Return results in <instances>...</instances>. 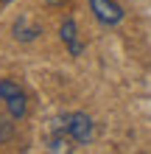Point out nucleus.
Wrapping results in <instances>:
<instances>
[{
	"mask_svg": "<svg viewBox=\"0 0 151 154\" xmlns=\"http://www.w3.org/2000/svg\"><path fill=\"white\" fill-rule=\"evenodd\" d=\"M62 129H67L70 132V137H73L76 143H90L92 140V121H90V115H84V112H70L65 115L59 121Z\"/></svg>",
	"mask_w": 151,
	"mask_h": 154,
	"instance_id": "obj_1",
	"label": "nucleus"
},
{
	"mask_svg": "<svg viewBox=\"0 0 151 154\" xmlns=\"http://www.w3.org/2000/svg\"><path fill=\"white\" fill-rule=\"evenodd\" d=\"M0 98L6 101L11 118H23L25 115V93L14 84V81H8V79L0 81Z\"/></svg>",
	"mask_w": 151,
	"mask_h": 154,
	"instance_id": "obj_2",
	"label": "nucleus"
},
{
	"mask_svg": "<svg viewBox=\"0 0 151 154\" xmlns=\"http://www.w3.org/2000/svg\"><path fill=\"white\" fill-rule=\"evenodd\" d=\"M90 8L104 25H118L123 20V8L115 0H90Z\"/></svg>",
	"mask_w": 151,
	"mask_h": 154,
	"instance_id": "obj_3",
	"label": "nucleus"
},
{
	"mask_svg": "<svg viewBox=\"0 0 151 154\" xmlns=\"http://www.w3.org/2000/svg\"><path fill=\"white\" fill-rule=\"evenodd\" d=\"M62 42L67 45V51L73 53V56H81L84 45L78 42V31H76V23L73 20H65V23H62Z\"/></svg>",
	"mask_w": 151,
	"mask_h": 154,
	"instance_id": "obj_4",
	"label": "nucleus"
},
{
	"mask_svg": "<svg viewBox=\"0 0 151 154\" xmlns=\"http://www.w3.org/2000/svg\"><path fill=\"white\" fill-rule=\"evenodd\" d=\"M37 34H39V28H37V25H28V20H20V23L14 25V37L17 39H25V42H28V39L37 37Z\"/></svg>",
	"mask_w": 151,
	"mask_h": 154,
	"instance_id": "obj_5",
	"label": "nucleus"
},
{
	"mask_svg": "<svg viewBox=\"0 0 151 154\" xmlns=\"http://www.w3.org/2000/svg\"><path fill=\"white\" fill-rule=\"evenodd\" d=\"M8 134H11V126H8L6 121H0V140H6Z\"/></svg>",
	"mask_w": 151,
	"mask_h": 154,
	"instance_id": "obj_6",
	"label": "nucleus"
},
{
	"mask_svg": "<svg viewBox=\"0 0 151 154\" xmlns=\"http://www.w3.org/2000/svg\"><path fill=\"white\" fill-rule=\"evenodd\" d=\"M48 3H50V6H56V3H62V0H48Z\"/></svg>",
	"mask_w": 151,
	"mask_h": 154,
	"instance_id": "obj_7",
	"label": "nucleus"
},
{
	"mask_svg": "<svg viewBox=\"0 0 151 154\" xmlns=\"http://www.w3.org/2000/svg\"><path fill=\"white\" fill-rule=\"evenodd\" d=\"M6 3H11V0H6Z\"/></svg>",
	"mask_w": 151,
	"mask_h": 154,
	"instance_id": "obj_8",
	"label": "nucleus"
}]
</instances>
